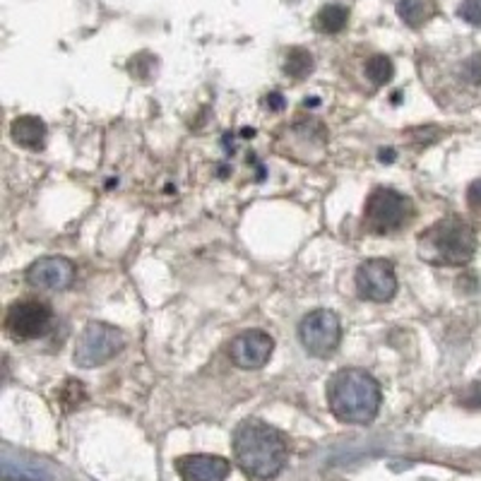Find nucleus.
<instances>
[{
	"instance_id": "1",
	"label": "nucleus",
	"mask_w": 481,
	"mask_h": 481,
	"mask_svg": "<svg viewBox=\"0 0 481 481\" xmlns=\"http://www.w3.org/2000/svg\"><path fill=\"white\" fill-rule=\"evenodd\" d=\"M234 457L248 477L261 481L275 479L286 467V438L261 419H245L234 431Z\"/></svg>"
},
{
	"instance_id": "2",
	"label": "nucleus",
	"mask_w": 481,
	"mask_h": 481,
	"mask_svg": "<svg viewBox=\"0 0 481 481\" xmlns=\"http://www.w3.org/2000/svg\"><path fill=\"white\" fill-rule=\"evenodd\" d=\"M327 405L334 419L342 424H371L383 405V390L366 371L342 368L327 383Z\"/></svg>"
},
{
	"instance_id": "3",
	"label": "nucleus",
	"mask_w": 481,
	"mask_h": 481,
	"mask_svg": "<svg viewBox=\"0 0 481 481\" xmlns=\"http://www.w3.org/2000/svg\"><path fill=\"white\" fill-rule=\"evenodd\" d=\"M477 253V234L462 217L450 214L419 234V255L431 265H467Z\"/></svg>"
},
{
	"instance_id": "4",
	"label": "nucleus",
	"mask_w": 481,
	"mask_h": 481,
	"mask_svg": "<svg viewBox=\"0 0 481 481\" xmlns=\"http://www.w3.org/2000/svg\"><path fill=\"white\" fill-rule=\"evenodd\" d=\"M414 220V203L392 188H375L366 197L364 207V227L373 234H392L407 227Z\"/></svg>"
},
{
	"instance_id": "5",
	"label": "nucleus",
	"mask_w": 481,
	"mask_h": 481,
	"mask_svg": "<svg viewBox=\"0 0 481 481\" xmlns=\"http://www.w3.org/2000/svg\"><path fill=\"white\" fill-rule=\"evenodd\" d=\"M125 347L123 333L118 327L94 320L84 327L75 344L73 361L80 368H97L111 361L116 354H121Z\"/></svg>"
},
{
	"instance_id": "6",
	"label": "nucleus",
	"mask_w": 481,
	"mask_h": 481,
	"mask_svg": "<svg viewBox=\"0 0 481 481\" xmlns=\"http://www.w3.org/2000/svg\"><path fill=\"white\" fill-rule=\"evenodd\" d=\"M299 340H301L303 349L309 351L310 357L327 359V357H333L337 347H340L342 323H340L334 310H310L309 316H303L301 325H299Z\"/></svg>"
},
{
	"instance_id": "7",
	"label": "nucleus",
	"mask_w": 481,
	"mask_h": 481,
	"mask_svg": "<svg viewBox=\"0 0 481 481\" xmlns=\"http://www.w3.org/2000/svg\"><path fill=\"white\" fill-rule=\"evenodd\" d=\"M53 310L46 301L39 299H22L15 301L5 313V330L20 342L39 340L49 333Z\"/></svg>"
},
{
	"instance_id": "8",
	"label": "nucleus",
	"mask_w": 481,
	"mask_h": 481,
	"mask_svg": "<svg viewBox=\"0 0 481 481\" xmlns=\"http://www.w3.org/2000/svg\"><path fill=\"white\" fill-rule=\"evenodd\" d=\"M357 294L364 301L385 303L397 294V275L390 261L375 258V261L361 262L357 269Z\"/></svg>"
},
{
	"instance_id": "9",
	"label": "nucleus",
	"mask_w": 481,
	"mask_h": 481,
	"mask_svg": "<svg viewBox=\"0 0 481 481\" xmlns=\"http://www.w3.org/2000/svg\"><path fill=\"white\" fill-rule=\"evenodd\" d=\"M277 148L282 155L292 156V159H299V149H306L310 159H316L327 148L325 125L316 118L285 125V131L277 138Z\"/></svg>"
},
{
	"instance_id": "10",
	"label": "nucleus",
	"mask_w": 481,
	"mask_h": 481,
	"mask_svg": "<svg viewBox=\"0 0 481 481\" xmlns=\"http://www.w3.org/2000/svg\"><path fill=\"white\" fill-rule=\"evenodd\" d=\"M272 351H275L272 334L258 330V327L236 334L228 344V357L234 361V366L244 368V371H258V368L268 366Z\"/></svg>"
},
{
	"instance_id": "11",
	"label": "nucleus",
	"mask_w": 481,
	"mask_h": 481,
	"mask_svg": "<svg viewBox=\"0 0 481 481\" xmlns=\"http://www.w3.org/2000/svg\"><path fill=\"white\" fill-rule=\"evenodd\" d=\"M25 277L29 285L46 289V292H63V289L73 286L75 265L60 255H46V258H39L27 268Z\"/></svg>"
},
{
	"instance_id": "12",
	"label": "nucleus",
	"mask_w": 481,
	"mask_h": 481,
	"mask_svg": "<svg viewBox=\"0 0 481 481\" xmlns=\"http://www.w3.org/2000/svg\"><path fill=\"white\" fill-rule=\"evenodd\" d=\"M183 481H227L231 462L220 455H183L176 460Z\"/></svg>"
},
{
	"instance_id": "13",
	"label": "nucleus",
	"mask_w": 481,
	"mask_h": 481,
	"mask_svg": "<svg viewBox=\"0 0 481 481\" xmlns=\"http://www.w3.org/2000/svg\"><path fill=\"white\" fill-rule=\"evenodd\" d=\"M10 135L20 148L44 149L46 145V123L36 116H17L10 125Z\"/></svg>"
},
{
	"instance_id": "14",
	"label": "nucleus",
	"mask_w": 481,
	"mask_h": 481,
	"mask_svg": "<svg viewBox=\"0 0 481 481\" xmlns=\"http://www.w3.org/2000/svg\"><path fill=\"white\" fill-rule=\"evenodd\" d=\"M436 12V5H433V0H400L397 3V15L407 27L412 29H419V27H424L429 20Z\"/></svg>"
},
{
	"instance_id": "15",
	"label": "nucleus",
	"mask_w": 481,
	"mask_h": 481,
	"mask_svg": "<svg viewBox=\"0 0 481 481\" xmlns=\"http://www.w3.org/2000/svg\"><path fill=\"white\" fill-rule=\"evenodd\" d=\"M349 22V10L340 5V3H330L323 5L316 15V29L320 34H340Z\"/></svg>"
},
{
	"instance_id": "16",
	"label": "nucleus",
	"mask_w": 481,
	"mask_h": 481,
	"mask_svg": "<svg viewBox=\"0 0 481 481\" xmlns=\"http://www.w3.org/2000/svg\"><path fill=\"white\" fill-rule=\"evenodd\" d=\"M313 73V56L310 51L296 46V49H289L285 58V75L292 77V80H306L309 75Z\"/></svg>"
},
{
	"instance_id": "17",
	"label": "nucleus",
	"mask_w": 481,
	"mask_h": 481,
	"mask_svg": "<svg viewBox=\"0 0 481 481\" xmlns=\"http://www.w3.org/2000/svg\"><path fill=\"white\" fill-rule=\"evenodd\" d=\"M392 75H395V66H392L390 58L383 56V53L371 56L366 60V77L375 87H385L392 80Z\"/></svg>"
},
{
	"instance_id": "18",
	"label": "nucleus",
	"mask_w": 481,
	"mask_h": 481,
	"mask_svg": "<svg viewBox=\"0 0 481 481\" xmlns=\"http://www.w3.org/2000/svg\"><path fill=\"white\" fill-rule=\"evenodd\" d=\"M3 474H5V481H51L49 474L41 472L36 467L20 465V462H10V460H5Z\"/></svg>"
},
{
	"instance_id": "19",
	"label": "nucleus",
	"mask_w": 481,
	"mask_h": 481,
	"mask_svg": "<svg viewBox=\"0 0 481 481\" xmlns=\"http://www.w3.org/2000/svg\"><path fill=\"white\" fill-rule=\"evenodd\" d=\"M131 73L138 77V80H148L149 75L155 73L156 58H152L149 53H138L135 58H131Z\"/></svg>"
},
{
	"instance_id": "20",
	"label": "nucleus",
	"mask_w": 481,
	"mask_h": 481,
	"mask_svg": "<svg viewBox=\"0 0 481 481\" xmlns=\"http://www.w3.org/2000/svg\"><path fill=\"white\" fill-rule=\"evenodd\" d=\"M462 77H465L469 84L479 87L481 84V53H474L462 63Z\"/></svg>"
},
{
	"instance_id": "21",
	"label": "nucleus",
	"mask_w": 481,
	"mask_h": 481,
	"mask_svg": "<svg viewBox=\"0 0 481 481\" xmlns=\"http://www.w3.org/2000/svg\"><path fill=\"white\" fill-rule=\"evenodd\" d=\"M460 17L474 27H481V0H465L460 5Z\"/></svg>"
},
{
	"instance_id": "22",
	"label": "nucleus",
	"mask_w": 481,
	"mask_h": 481,
	"mask_svg": "<svg viewBox=\"0 0 481 481\" xmlns=\"http://www.w3.org/2000/svg\"><path fill=\"white\" fill-rule=\"evenodd\" d=\"M462 405L469 409H481V383H474L472 388L462 395Z\"/></svg>"
},
{
	"instance_id": "23",
	"label": "nucleus",
	"mask_w": 481,
	"mask_h": 481,
	"mask_svg": "<svg viewBox=\"0 0 481 481\" xmlns=\"http://www.w3.org/2000/svg\"><path fill=\"white\" fill-rule=\"evenodd\" d=\"M467 203L474 207H481V179L474 180L472 186L467 188Z\"/></svg>"
},
{
	"instance_id": "24",
	"label": "nucleus",
	"mask_w": 481,
	"mask_h": 481,
	"mask_svg": "<svg viewBox=\"0 0 481 481\" xmlns=\"http://www.w3.org/2000/svg\"><path fill=\"white\" fill-rule=\"evenodd\" d=\"M268 107L272 108V111H282V108H285V97H282L279 92H269Z\"/></svg>"
}]
</instances>
